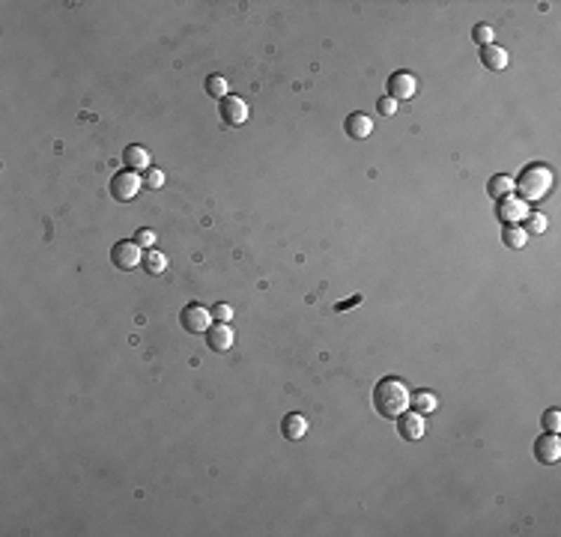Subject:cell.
Wrapping results in <instances>:
<instances>
[{"mask_svg": "<svg viewBox=\"0 0 561 537\" xmlns=\"http://www.w3.org/2000/svg\"><path fill=\"white\" fill-rule=\"evenodd\" d=\"M525 239H529V233H525L522 227H505V230H501V242H505L508 248H513V251L525 248Z\"/></svg>", "mask_w": 561, "mask_h": 537, "instance_id": "cell-19", "label": "cell"}, {"mask_svg": "<svg viewBox=\"0 0 561 537\" xmlns=\"http://www.w3.org/2000/svg\"><path fill=\"white\" fill-rule=\"evenodd\" d=\"M308 418L305 415H296V412H290V415H284V421H281V433L290 439V442H298V439H305L308 436Z\"/></svg>", "mask_w": 561, "mask_h": 537, "instance_id": "cell-14", "label": "cell"}, {"mask_svg": "<svg viewBox=\"0 0 561 537\" xmlns=\"http://www.w3.org/2000/svg\"><path fill=\"white\" fill-rule=\"evenodd\" d=\"M472 39L477 42V45H493L496 42V30H493V24H477V27L472 30Z\"/></svg>", "mask_w": 561, "mask_h": 537, "instance_id": "cell-21", "label": "cell"}, {"mask_svg": "<svg viewBox=\"0 0 561 537\" xmlns=\"http://www.w3.org/2000/svg\"><path fill=\"white\" fill-rule=\"evenodd\" d=\"M409 388H406V382L397 379V376H385L376 382L374 388V406L382 418H400L406 409H409Z\"/></svg>", "mask_w": 561, "mask_h": 537, "instance_id": "cell-1", "label": "cell"}, {"mask_svg": "<svg viewBox=\"0 0 561 537\" xmlns=\"http://www.w3.org/2000/svg\"><path fill=\"white\" fill-rule=\"evenodd\" d=\"M143 269H147L150 274H155V278H159V274H164V272H167V257L161 254V251L150 248L147 254H143Z\"/></svg>", "mask_w": 561, "mask_h": 537, "instance_id": "cell-17", "label": "cell"}, {"mask_svg": "<svg viewBox=\"0 0 561 537\" xmlns=\"http://www.w3.org/2000/svg\"><path fill=\"white\" fill-rule=\"evenodd\" d=\"M397 430H400V436L409 439V442L424 439V433H427L424 415H421V412H403V415L397 418Z\"/></svg>", "mask_w": 561, "mask_h": 537, "instance_id": "cell-10", "label": "cell"}, {"mask_svg": "<svg viewBox=\"0 0 561 537\" xmlns=\"http://www.w3.org/2000/svg\"><path fill=\"white\" fill-rule=\"evenodd\" d=\"M481 63L489 69V72H501V69H508V63H510V54L505 51L501 45H484L481 48Z\"/></svg>", "mask_w": 561, "mask_h": 537, "instance_id": "cell-12", "label": "cell"}, {"mask_svg": "<svg viewBox=\"0 0 561 537\" xmlns=\"http://www.w3.org/2000/svg\"><path fill=\"white\" fill-rule=\"evenodd\" d=\"M143 183H147L150 188H161V185H164V173L159 171V167H150V171H147V179H143Z\"/></svg>", "mask_w": 561, "mask_h": 537, "instance_id": "cell-25", "label": "cell"}, {"mask_svg": "<svg viewBox=\"0 0 561 537\" xmlns=\"http://www.w3.org/2000/svg\"><path fill=\"white\" fill-rule=\"evenodd\" d=\"M135 242H138L140 248H150V245H155V233H152V230H138V233H135Z\"/></svg>", "mask_w": 561, "mask_h": 537, "instance_id": "cell-27", "label": "cell"}, {"mask_svg": "<svg viewBox=\"0 0 561 537\" xmlns=\"http://www.w3.org/2000/svg\"><path fill=\"white\" fill-rule=\"evenodd\" d=\"M343 128H346V135H350V138L364 140V138L374 135V119H370L367 114H350V117H346V123H343Z\"/></svg>", "mask_w": 561, "mask_h": 537, "instance_id": "cell-13", "label": "cell"}, {"mask_svg": "<svg viewBox=\"0 0 561 537\" xmlns=\"http://www.w3.org/2000/svg\"><path fill=\"white\" fill-rule=\"evenodd\" d=\"M496 215H499V221L505 227H520L525 221V215H529V206H525V200L508 194V197H501L496 203Z\"/></svg>", "mask_w": 561, "mask_h": 537, "instance_id": "cell-4", "label": "cell"}, {"mask_svg": "<svg viewBox=\"0 0 561 537\" xmlns=\"http://www.w3.org/2000/svg\"><path fill=\"white\" fill-rule=\"evenodd\" d=\"M541 424H543L546 433H558V430H561V409H555V406H553V409H546Z\"/></svg>", "mask_w": 561, "mask_h": 537, "instance_id": "cell-23", "label": "cell"}, {"mask_svg": "<svg viewBox=\"0 0 561 537\" xmlns=\"http://www.w3.org/2000/svg\"><path fill=\"white\" fill-rule=\"evenodd\" d=\"M513 191V176H505V173H499V176H493L487 183V194L493 197V200H501V197H508Z\"/></svg>", "mask_w": 561, "mask_h": 537, "instance_id": "cell-16", "label": "cell"}, {"mask_svg": "<svg viewBox=\"0 0 561 537\" xmlns=\"http://www.w3.org/2000/svg\"><path fill=\"white\" fill-rule=\"evenodd\" d=\"M409 403L415 406V412H424V415L436 412V406H439L436 394H430V391H418V394H412V397H409Z\"/></svg>", "mask_w": 561, "mask_h": 537, "instance_id": "cell-18", "label": "cell"}, {"mask_svg": "<svg viewBox=\"0 0 561 537\" xmlns=\"http://www.w3.org/2000/svg\"><path fill=\"white\" fill-rule=\"evenodd\" d=\"M418 93V78L412 72H394L388 78V99L394 102H409Z\"/></svg>", "mask_w": 561, "mask_h": 537, "instance_id": "cell-8", "label": "cell"}, {"mask_svg": "<svg viewBox=\"0 0 561 537\" xmlns=\"http://www.w3.org/2000/svg\"><path fill=\"white\" fill-rule=\"evenodd\" d=\"M138 191H140V176H138V171H123V173H117V176L111 179V194H114V200H119V203L135 200Z\"/></svg>", "mask_w": 561, "mask_h": 537, "instance_id": "cell-7", "label": "cell"}, {"mask_svg": "<svg viewBox=\"0 0 561 537\" xmlns=\"http://www.w3.org/2000/svg\"><path fill=\"white\" fill-rule=\"evenodd\" d=\"M534 460L537 463H546V465H553V463L561 460V439H558V433L537 436V442H534Z\"/></svg>", "mask_w": 561, "mask_h": 537, "instance_id": "cell-9", "label": "cell"}, {"mask_svg": "<svg viewBox=\"0 0 561 537\" xmlns=\"http://www.w3.org/2000/svg\"><path fill=\"white\" fill-rule=\"evenodd\" d=\"M209 314H212V319H218V322H230V319H233V307L221 302V305H215Z\"/></svg>", "mask_w": 561, "mask_h": 537, "instance_id": "cell-24", "label": "cell"}, {"mask_svg": "<svg viewBox=\"0 0 561 537\" xmlns=\"http://www.w3.org/2000/svg\"><path fill=\"white\" fill-rule=\"evenodd\" d=\"M179 322L191 334H206L212 329V314L203 305H185L183 314H179Z\"/></svg>", "mask_w": 561, "mask_h": 537, "instance_id": "cell-5", "label": "cell"}, {"mask_svg": "<svg viewBox=\"0 0 561 537\" xmlns=\"http://www.w3.org/2000/svg\"><path fill=\"white\" fill-rule=\"evenodd\" d=\"M123 161H126V171H150V152L138 147V143H131V147L123 150Z\"/></svg>", "mask_w": 561, "mask_h": 537, "instance_id": "cell-15", "label": "cell"}, {"mask_svg": "<svg viewBox=\"0 0 561 537\" xmlns=\"http://www.w3.org/2000/svg\"><path fill=\"white\" fill-rule=\"evenodd\" d=\"M355 305H362V296H352V298H346V302H341L334 310H346V307H355Z\"/></svg>", "mask_w": 561, "mask_h": 537, "instance_id": "cell-28", "label": "cell"}, {"mask_svg": "<svg viewBox=\"0 0 561 537\" xmlns=\"http://www.w3.org/2000/svg\"><path fill=\"white\" fill-rule=\"evenodd\" d=\"M111 260H114L117 269L131 272V269H138L143 263V248L135 242V239H123V242H117L111 248Z\"/></svg>", "mask_w": 561, "mask_h": 537, "instance_id": "cell-3", "label": "cell"}, {"mask_svg": "<svg viewBox=\"0 0 561 537\" xmlns=\"http://www.w3.org/2000/svg\"><path fill=\"white\" fill-rule=\"evenodd\" d=\"M218 114H221V123H224L227 128L245 126V119H248V102L239 99V95H224L221 105H218Z\"/></svg>", "mask_w": 561, "mask_h": 537, "instance_id": "cell-6", "label": "cell"}, {"mask_svg": "<svg viewBox=\"0 0 561 537\" xmlns=\"http://www.w3.org/2000/svg\"><path fill=\"white\" fill-rule=\"evenodd\" d=\"M553 185H555V173H553V167H546V164H541V161H534V164H525L522 171H520V179H513V188L520 191V200H543L549 191H553Z\"/></svg>", "mask_w": 561, "mask_h": 537, "instance_id": "cell-2", "label": "cell"}, {"mask_svg": "<svg viewBox=\"0 0 561 537\" xmlns=\"http://www.w3.org/2000/svg\"><path fill=\"white\" fill-rule=\"evenodd\" d=\"M376 111H379L382 117H391L394 111H397V102L388 99V95H385V99H379V102H376Z\"/></svg>", "mask_w": 561, "mask_h": 537, "instance_id": "cell-26", "label": "cell"}, {"mask_svg": "<svg viewBox=\"0 0 561 537\" xmlns=\"http://www.w3.org/2000/svg\"><path fill=\"white\" fill-rule=\"evenodd\" d=\"M206 93L215 95V99H224V95H227V78L224 75H209L206 78Z\"/></svg>", "mask_w": 561, "mask_h": 537, "instance_id": "cell-22", "label": "cell"}, {"mask_svg": "<svg viewBox=\"0 0 561 537\" xmlns=\"http://www.w3.org/2000/svg\"><path fill=\"white\" fill-rule=\"evenodd\" d=\"M546 224H549V221H546V215L529 212V215H525V221H522L520 227H522L525 233H543V230H546Z\"/></svg>", "mask_w": 561, "mask_h": 537, "instance_id": "cell-20", "label": "cell"}, {"mask_svg": "<svg viewBox=\"0 0 561 537\" xmlns=\"http://www.w3.org/2000/svg\"><path fill=\"white\" fill-rule=\"evenodd\" d=\"M233 340H236V331L227 326V322H215V326L206 331V343L215 352H227L233 346Z\"/></svg>", "mask_w": 561, "mask_h": 537, "instance_id": "cell-11", "label": "cell"}]
</instances>
